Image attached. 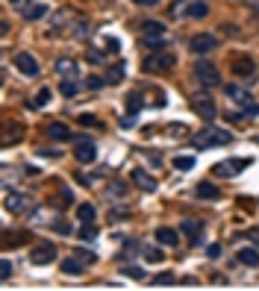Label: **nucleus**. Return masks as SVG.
<instances>
[{"mask_svg": "<svg viewBox=\"0 0 259 291\" xmlns=\"http://www.w3.org/2000/svg\"><path fill=\"white\" fill-rule=\"evenodd\" d=\"M195 147H224V144H230L233 141V136L227 132V129H221V127H206V129H200L198 136H195Z\"/></svg>", "mask_w": 259, "mask_h": 291, "instance_id": "f257e3e1", "label": "nucleus"}, {"mask_svg": "<svg viewBox=\"0 0 259 291\" xmlns=\"http://www.w3.org/2000/svg\"><path fill=\"white\" fill-rule=\"evenodd\" d=\"M191 112L198 118H203V121H215V115H218V109H215V100L209 97V92H198L191 94Z\"/></svg>", "mask_w": 259, "mask_h": 291, "instance_id": "f03ea898", "label": "nucleus"}, {"mask_svg": "<svg viewBox=\"0 0 259 291\" xmlns=\"http://www.w3.org/2000/svg\"><path fill=\"white\" fill-rule=\"evenodd\" d=\"M141 38L147 47H162L165 38V24L162 21H144L141 24Z\"/></svg>", "mask_w": 259, "mask_h": 291, "instance_id": "7ed1b4c3", "label": "nucleus"}, {"mask_svg": "<svg viewBox=\"0 0 259 291\" xmlns=\"http://www.w3.org/2000/svg\"><path fill=\"white\" fill-rule=\"evenodd\" d=\"M195 77H198V82L203 85V88H215V85H221V74H218V68L209 65V62L195 65Z\"/></svg>", "mask_w": 259, "mask_h": 291, "instance_id": "20e7f679", "label": "nucleus"}, {"mask_svg": "<svg viewBox=\"0 0 259 291\" xmlns=\"http://www.w3.org/2000/svg\"><path fill=\"white\" fill-rule=\"evenodd\" d=\"M74 156H77V162L92 165L94 159H97V147H94V141H92V139H85V136L74 139Z\"/></svg>", "mask_w": 259, "mask_h": 291, "instance_id": "39448f33", "label": "nucleus"}, {"mask_svg": "<svg viewBox=\"0 0 259 291\" xmlns=\"http://www.w3.org/2000/svg\"><path fill=\"white\" fill-rule=\"evenodd\" d=\"M247 165H250V159H224V162H218L212 168V174L215 176H235V174H242Z\"/></svg>", "mask_w": 259, "mask_h": 291, "instance_id": "423d86ee", "label": "nucleus"}, {"mask_svg": "<svg viewBox=\"0 0 259 291\" xmlns=\"http://www.w3.org/2000/svg\"><path fill=\"white\" fill-rule=\"evenodd\" d=\"M188 47H191V53L203 56V53H212V50L218 47V38H215V35H209V33H198V35H191Z\"/></svg>", "mask_w": 259, "mask_h": 291, "instance_id": "0eeeda50", "label": "nucleus"}, {"mask_svg": "<svg viewBox=\"0 0 259 291\" xmlns=\"http://www.w3.org/2000/svg\"><path fill=\"white\" fill-rule=\"evenodd\" d=\"M174 53H153V56L144 59V71H150V74H156V71H171L174 68Z\"/></svg>", "mask_w": 259, "mask_h": 291, "instance_id": "6e6552de", "label": "nucleus"}, {"mask_svg": "<svg viewBox=\"0 0 259 291\" xmlns=\"http://www.w3.org/2000/svg\"><path fill=\"white\" fill-rule=\"evenodd\" d=\"M15 68L21 71L24 77H38V62H35V56L27 53V50H21V53L15 56Z\"/></svg>", "mask_w": 259, "mask_h": 291, "instance_id": "1a4fd4ad", "label": "nucleus"}, {"mask_svg": "<svg viewBox=\"0 0 259 291\" xmlns=\"http://www.w3.org/2000/svg\"><path fill=\"white\" fill-rule=\"evenodd\" d=\"M227 97H230V103H235V106H239V115H242V112H245V109H247L250 103H253L250 92L239 88V85H230V88H227ZM242 118H245V115H242Z\"/></svg>", "mask_w": 259, "mask_h": 291, "instance_id": "9d476101", "label": "nucleus"}, {"mask_svg": "<svg viewBox=\"0 0 259 291\" xmlns=\"http://www.w3.org/2000/svg\"><path fill=\"white\" fill-rule=\"evenodd\" d=\"M30 259H33V265H50V262L56 259V247L53 244H38Z\"/></svg>", "mask_w": 259, "mask_h": 291, "instance_id": "9b49d317", "label": "nucleus"}, {"mask_svg": "<svg viewBox=\"0 0 259 291\" xmlns=\"http://www.w3.org/2000/svg\"><path fill=\"white\" fill-rule=\"evenodd\" d=\"M6 209L9 212H27L30 209V197H27V194H18V191H9V194H6Z\"/></svg>", "mask_w": 259, "mask_h": 291, "instance_id": "f8f14e48", "label": "nucleus"}, {"mask_svg": "<svg viewBox=\"0 0 259 291\" xmlns=\"http://www.w3.org/2000/svg\"><path fill=\"white\" fill-rule=\"evenodd\" d=\"M133 183H136L141 191H156V180H153L144 168H136V171H133Z\"/></svg>", "mask_w": 259, "mask_h": 291, "instance_id": "ddd939ff", "label": "nucleus"}, {"mask_svg": "<svg viewBox=\"0 0 259 291\" xmlns=\"http://www.w3.org/2000/svg\"><path fill=\"white\" fill-rule=\"evenodd\" d=\"M45 136L53 141H68L71 139V129L65 127V124H59V121H53V124H47L45 127Z\"/></svg>", "mask_w": 259, "mask_h": 291, "instance_id": "4468645a", "label": "nucleus"}, {"mask_svg": "<svg viewBox=\"0 0 259 291\" xmlns=\"http://www.w3.org/2000/svg\"><path fill=\"white\" fill-rule=\"evenodd\" d=\"M235 259H239L245 268H259V250L256 247H242V250L235 253Z\"/></svg>", "mask_w": 259, "mask_h": 291, "instance_id": "2eb2a0df", "label": "nucleus"}, {"mask_svg": "<svg viewBox=\"0 0 259 291\" xmlns=\"http://www.w3.org/2000/svg\"><path fill=\"white\" fill-rule=\"evenodd\" d=\"M156 241L162 247H177L180 244V235H177L171 227H159V230H156Z\"/></svg>", "mask_w": 259, "mask_h": 291, "instance_id": "dca6fc26", "label": "nucleus"}, {"mask_svg": "<svg viewBox=\"0 0 259 291\" xmlns=\"http://www.w3.org/2000/svg\"><path fill=\"white\" fill-rule=\"evenodd\" d=\"M233 71L239 77H250V74H253V59L250 56H233Z\"/></svg>", "mask_w": 259, "mask_h": 291, "instance_id": "f3484780", "label": "nucleus"}, {"mask_svg": "<svg viewBox=\"0 0 259 291\" xmlns=\"http://www.w3.org/2000/svg\"><path fill=\"white\" fill-rule=\"evenodd\" d=\"M180 230L188 235V241H198V235H200V230H203V223H200L198 218H183V227H180Z\"/></svg>", "mask_w": 259, "mask_h": 291, "instance_id": "a211bd4d", "label": "nucleus"}, {"mask_svg": "<svg viewBox=\"0 0 259 291\" xmlns=\"http://www.w3.org/2000/svg\"><path fill=\"white\" fill-rule=\"evenodd\" d=\"M85 271V262H82L80 256H68L65 262H62V274H71V277H77V274H82Z\"/></svg>", "mask_w": 259, "mask_h": 291, "instance_id": "6ab92c4d", "label": "nucleus"}, {"mask_svg": "<svg viewBox=\"0 0 259 291\" xmlns=\"http://www.w3.org/2000/svg\"><path fill=\"white\" fill-rule=\"evenodd\" d=\"M56 74L62 80H77V65L71 62V59H59L56 62Z\"/></svg>", "mask_w": 259, "mask_h": 291, "instance_id": "aec40b11", "label": "nucleus"}, {"mask_svg": "<svg viewBox=\"0 0 259 291\" xmlns=\"http://www.w3.org/2000/svg\"><path fill=\"white\" fill-rule=\"evenodd\" d=\"M195 194H198L200 200H218V197H221V191H218L215 186H209V183H198Z\"/></svg>", "mask_w": 259, "mask_h": 291, "instance_id": "412c9836", "label": "nucleus"}, {"mask_svg": "<svg viewBox=\"0 0 259 291\" xmlns=\"http://www.w3.org/2000/svg\"><path fill=\"white\" fill-rule=\"evenodd\" d=\"M77 218H80L82 223H94V218H97V209H94L92 203H82L80 209H77Z\"/></svg>", "mask_w": 259, "mask_h": 291, "instance_id": "4be33fe9", "label": "nucleus"}, {"mask_svg": "<svg viewBox=\"0 0 259 291\" xmlns=\"http://www.w3.org/2000/svg\"><path fill=\"white\" fill-rule=\"evenodd\" d=\"M45 15H47V6H45V3H33V6H27V9H24V18H27V21L45 18Z\"/></svg>", "mask_w": 259, "mask_h": 291, "instance_id": "5701e85b", "label": "nucleus"}, {"mask_svg": "<svg viewBox=\"0 0 259 291\" xmlns=\"http://www.w3.org/2000/svg\"><path fill=\"white\" fill-rule=\"evenodd\" d=\"M188 6H191V3H186V0H177V3H171V12H168V15H171V21H180L183 15H188Z\"/></svg>", "mask_w": 259, "mask_h": 291, "instance_id": "b1692460", "label": "nucleus"}, {"mask_svg": "<svg viewBox=\"0 0 259 291\" xmlns=\"http://www.w3.org/2000/svg\"><path fill=\"white\" fill-rule=\"evenodd\" d=\"M47 103H50V88H38V94L33 97L30 106H33V109H41V106H47Z\"/></svg>", "mask_w": 259, "mask_h": 291, "instance_id": "393cba45", "label": "nucleus"}, {"mask_svg": "<svg viewBox=\"0 0 259 291\" xmlns=\"http://www.w3.org/2000/svg\"><path fill=\"white\" fill-rule=\"evenodd\" d=\"M174 168L177 171H191L195 168V156H174Z\"/></svg>", "mask_w": 259, "mask_h": 291, "instance_id": "a878e982", "label": "nucleus"}, {"mask_svg": "<svg viewBox=\"0 0 259 291\" xmlns=\"http://www.w3.org/2000/svg\"><path fill=\"white\" fill-rule=\"evenodd\" d=\"M209 15V6L206 3H191L188 6V18H206Z\"/></svg>", "mask_w": 259, "mask_h": 291, "instance_id": "bb28decb", "label": "nucleus"}, {"mask_svg": "<svg viewBox=\"0 0 259 291\" xmlns=\"http://www.w3.org/2000/svg\"><path fill=\"white\" fill-rule=\"evenodd\" d=\"M71 203H74V191L68 186H62L59 188V206H71Z\"/></svg>", "mask_w": 259, "mask_h": 291, "instance_id": "cd10ccee", "label": "nucleus"}, {"mask_svg": "<svg viewBox=\"0 0 259 291\" xmlns=\"http://www.w3.org/2000/svg\"><path fill=\"white\" fill-rule=\"evenodd\" d=\"M80 238H82V241H94V238H97V230H94V223H82Z\"/></svg>", "mask_w": 259, "mask_h": 291, "instance_id": "c85d7f7f", "label": "nucleus"}, {"mask_svg": "<svg viewBox=\"0 0 259 291\" xmlns=\"http://www.w3.org/2000/svg\"><path fill=\"white\" fill-rule=\"evenodd\" d=\"M121 80H124V65L109 68V74H106V82H121Z\"/></svg>", "mask_w": 259, "mask_h": 291, "instance_id": "c756f323", "label": "nucleus"}, {"mask_svg": "<svg viewBox=\"0 0 259 291\" xmlns=\"http://www.w3.org/2000/svg\"><path fill=\"white\" fill-rule=\"evenodd\" d=\"M141 103H144V100H141V94H130L127 97V106H130V115H136V109H141Z\"/></svg>", "mask_w": 259, "mask_h": 291, "instance_id": "7c9ffc66", "label": "nucleus"}, {"mask_svg": "<svg viewBox=\"0 0 259 291\" xmlns=\"http://www.w3.org/2000/svg\"><path fill=\"white\" fill-rule=\"evenodd\" d=\"M59 92L65 94V97H74V94H77V82H74V80H62Z\"/></svg>", "mask_w": 259, "mask_h": 291, "instance_id": "2f4dec72", "label": "nucleus"}, {"mask_svg": "<svg viewBox=\"0 0 259 291\" xmlns=\"http://www.w3.org/2000/svg\"><path fill=\"white\" fill-rule=\"evenodd\" d=\"M124 194H127L124 183H112V188H106V197H124Z\"/></svg>", "mask_w": 259, "mask_h": 291, "instance_id": "473e14b6", "label": "nucleus"}, {"mask_svg": "<svg viewBox=\"0 0 259 291\" xmlns=\"http://www.w3.org/2000/svg\"><path fill=\"white\" fill-rule=\"evenodd\" d=\"M153 285H174L177 282V277L174 274H159V277H156V280H150Z\"/></svg>", "mask_w": 259, "mask_h": 291, "instance_id": "72a5a7b5", "label": "nucleus"}, {"mask_svg": "<svg viewBox=\"0 0 259 291\" xmlns=\"http://www.w3.org/2000/svg\"><path fill=\"white\" fill-rule=\"evenodd\" d=\"M21 132V124H9V129H6V139H3V144H12V141H18L15 136Z\"/></svg>", "mask_w": 259, "mask_h": 291, "instance_id": "f704fd0d", "label": "nucleus"}, {"mask_svg": "<svg viewBox=\"0 0 259 291\" xmlns=\"http://www.w3.org/2000/svg\"><path fill=\"white\" fill-rule=\"evenodd\" d=\"M103 50H106V53H118V50H121V41H118V38H106Z\"/></svg>", "mask_w": 259, "mask_h": 291, "instance_id": "c9c22d12", "label": "nucleus"}, {"mask_svg": "<svg viewBox=\"0 0 259 291\" xmlns=\"http://www.w3.org/2000/svg\"><path fill=\"white\" fill-rule=\"evenodd\" d=\"M0 277H3V280H9V277H12V262H9V259H3V262H0Z\"/></svg>", "mask_w": 259, "mask_h": 291, "instance_id": "e433bc0d", "label": "nucleus"}, {"mask_svg": "<svg viewBox=\"0 0 259 291\" xmlns=\"http://www.w3.org/2000/svg\"><path fill=\"white\" fill-rule=\"evenodd\" d=\"M80 124H82V127H100V121L92 118V115H80Z\"/></svg>", "mask_w": 259, "mask_h": 291, "instance_id": "4c0bfd02", "label": "nucleus"}, {"mask_svg": "<svg viewBox=\"0 0 259 291\" xmlns=\"http://www.w3.org/2000/svg\"><path fill=\"white\" fill-rule=\"evenodd\" d=\"M85 85H89V88H103L106 80H100V77H89V80H85Z\"/></svg>", "mask_w": 259, "mask_h": 291, "instance_id": "58836bf2", "label": "nucleus"}, {"mask_svg": "<svg viewBox=\"0 0 259 291\" xmlns=\"http://www.w3.org/2000/svg\"><path fill=\"white\" fill-rule=\"evenodd\" d=\"M124 274L133 277V280H144V271H141V268H124Z\"/></svg>", "mask_w": 259, "mask_h": 291, "instance_id": "ea45409f", "label": "nucleus"}, {"mask_svg": "<svg viewBox=\"0 0 259 291\" xmlns=\"http://www.w3.org/2000/svg\"><path fill=\"white\" fill-rule=\"evenodd\" d=\"M242 115H245V118H256V115H259V103H256V100H253V103L247 106V109H245V112H242Z\"/></svg>", "mask_w": 259, "mask_h": 291, "instance_id": "a19ab883", "label": "nucleus"}, {"mask_svg": "<svg viewBox=\"0 0 259 291\" xmlns=\"http://www.w3.org/2000/svg\"><path fill=\"white\" fill-rule=\"evenodd\" d=\"M206 256L218 259V256H221V244H209V247H206Z\"/></svg>", "mask_w": 259, "mask_h": 291, "instance_id": "79ce46f5", "label": "nucleus"}, {"mask_svg": "<svg viewBox=\"0 0 259 291\" xmlns=\"http://www.w3.org/2000/svg\"><path fill=\"white\" fill-rule=\"evenodd\" d=\"M74 256H80L82 262H85V265H89V262H94V253H89V250H77Z\"/></svg>", "mask_w": 259, "mask_h": 291, "instance_id": "37998d69", "label": "nucleus"}, {"mask_svg": "<svg viewBox=\"0 0 259 291\" xmlns=\"http://www.w3.org/2000/svg\"><path fill=\"white\" fill-rule=\"evenodd\" d=\"M85 56H89V62H100V59H103V53H100V50H89Z\"/></svg>", "mask_w": 259, "mask_h": 291, "instance_id": "c03bdc74", "label": "nucleus"}, {"mask_svg": "<svg viewBox=\"0 0 259 291\" xmlns=\"http://www.w3.org/2000/svg\"><path fill=\"white\" fill-rule=\"evenodd\" d=\"M159 259H162L159 250H147V262H159Z\"/></svg>", "mask_w": 259, "mask_h": 291, "instance_id": "a18cd8bd", "label": "nucleus"}, {"mask_svg": "<svg viewBox=\"0 0 259 291\" xmlns=\"http://www.w3.org/2000/svg\"><path fill=\"white\" fill-rule=\"evenodd\" d=\"M136 3H139V6H156L159 0H136Z\"/></svg>", "mask_w": 259, "mask_h": 291, "instance_id": "49530a36", "label": "nucleus"}, {"mask_svg": "<svg viewBox=\"0 0 259 291\" xmlns=\"http://www.w3.org/2000/svg\"><path fill=\"white\" fill-rule=\"evenodd\" d=\"M12 3H15V6H27V0H12Z\"/></svg>", "mask_w": 259, "mask_h": 291, "instance_id": "de8ad7c7", "label": "nucleus"}]
</instances>
